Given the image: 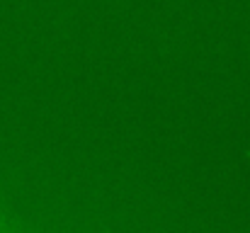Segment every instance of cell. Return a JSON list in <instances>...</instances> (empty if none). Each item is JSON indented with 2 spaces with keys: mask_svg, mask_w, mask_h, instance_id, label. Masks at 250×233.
Wrapping results in <instances>:
<instances>
[{
  "mask_svg": "<svg viewBox=\"0 0 250 233\" xmlns=\"http://www.w3.org/2000/svg\"><path fill=\"white\" fill-rule=\"evenodd\" d=\"M0 233H15L12 224H10V216L5 214V209L0 207Z\"/></svg>",
  "mask_w": 250,
  "mask_h": 233,
  "instance_id": "cell-1",
  "label": "cell"
}]
</instances>
